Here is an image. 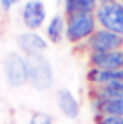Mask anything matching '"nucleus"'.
<instances>
[{
	"label": "nucleus",
	"mask_w": 123,
	"mask_h": 124,
	"mask_svg": "<svg viewBox=\"0 0 123 124\" xmlns=\"http://www.w3.org/2000/svg\"><path fill=\"white\" fill-rule=\"evenodd\" d=\"M27 58V76L29 83L38 92H45L53 88L54 85V72L53 65L44 54H35V56H25Z\"/></svg>",
	"instance_id": "1"
},
{
	"label": "nucleus",
	"mask_w": 123,
	"mask_h": 124,
	"mask_svg": "<svg viewBox=\"0 0 123 124\" xmlns=\"http://www.w3.org/2000/svg\"><path fill=\"white\" fill-rule=\"evenodd\" d=\"M67 29H65V40L69 43H85L89 38L98 31V20L94 13H82V15L65 16Z\"/></svg>",
	"instance_id": "2"
},
{
	"label": "nucleus",
	"mask_w": 123,
	"mask_h": 124,
	"mask_svg": "<svg viewBox=\"0 0 123 124\" xmlns=\"http://www.w3.org/2000/svg\"><path fill=\"white\" fill-rule=\"evenodd\" d=\"M94 16L98 20L100 29L123 36V4L121 2L116 0L111 4H101V6H98Z\"/></svg>",
	"instance_id": "3"
},
{
	"label": "nucleus",
	"mask_w": 123,
	"mask_h": 124,
	"mask_svg": "<svg viewBox=\"0 0 123 124\" xmlns=\"http://www.w3.org/2000/svg\"><path fill=\"white\" fill-rule=\"evenodd\" d=\"M4 74L7 85L13 88H20L29 83L27 76V58L20 52H9L4 58Z\"/></svg>",
	"instance_id": "4"
},
{
	"label": "nucleus",
	"mask_w": 123,
	"mask_h": 124,
	"mask_svg": "<svg viewBox=\"0 0 123 124\" xmlns=\"http://www.w3.org/2000/svg\"><path fill=\"white\" fill-rule=\"evenodd\" d=\"M87 47L89 54H101V52H112V50L123 49V36L114 34L105 29H98L91 38L83 43Z\"/></svg>",
	"instance_id": "5"
},
{
	"label": "nucleus",
	"mask_w": 123,
	"mask_h": 124,
	"mask_svg": "<svg viewBox=\"0 0 123 124\" xmlns=\"http://www.w3.org/2000/svg\"><path fill=\"white\" fill-rule=\"evenodd\" d=\"M22 23L27 27V31H38L42 25L45 23L47 18V11H45V4L42 0H27L22 7Z\"/></svg>",
	"instance_id": "6"
},
{
	"label": "nucleus",
	"mask_w": 123,
	"mask_h": 124,
	"mask_svg": "<svg viewBox=\"0 0 123 124\" xmlns=\"http://www.w3.org/2000/svg\"><path fill=\"white\" fill-rule=\"evenodd\" d=\"M89 67L100 70H121L123 68V49L112 52L89 54Z\"/></svg>",
	"instance_id": "7"
},
{
	"label": "nucleus",
	"mask_w": 123,
	"mask_h": 124,
	"mask_svg": "<svg viewBox=\"0 0 123 124\" xmlns=\"http://www.w3.org/2000/svg\"><path fill=\"white\" fill-rule=\"evenodd\" d=\"M16 43H18L20 50L25 56H35V54H44V50H47L49 41L35 31H27V32L18 34Z\"/></svg>",
	"instance_id": "8"
},
{
	"label": "nucleus",
	"mask_w": 123,
	"mask_h": 124,
	"mask_svg": "<svg viewBox=\"0 0 123 124\" xmlns=\"http://www.w3.org/2000/svg\"><path fill=\"white\" fill-rule=\"evenodd\" d=\"M56 106H58V110L62 112L63 117L71 119V121L78 119L80 112H82L78 99H76L74 93L71 90H67V88H60V90L56 92Z\"/></svg>",
	"instance_id": "9"
},
{
	"label": "nucleus",
	"mask_w": 123,
	"mask_h": 124,
	"mask_svg": "<svg viewBox=\"0 0 123 124\" xmlns=\"http://www.w3.org/2000/svg\"><path fill=\"white\" fill-rule=\"evenodd\" d=\"M87 81L91 86H101V85H111L123 81V68L121 70H100V68H89Z\"/></svg>",
	"instance_id": "10"
},
{
	"label": "nucleus",
	"mask_w": 123,
	"mask_h": 124,
	"mask_svg": "<svg viewBox=\"0 0 123 124\" xmlns=\"http://www.w3.org/2000/svg\"><path fill=\"white\" fill-rule=\"evenodd\" d=\"M92 110L98 115H109V117H123V97L120 99H92Z\"/></svg>",
	"instance_id": "11"
},
{
	"label": "nucleus",
	"mask_w": 123,
	"mask_h": 124,
	"mask_svg": "<svg viewBox=\"0 0 123 124\" xmlns=\"http://www.w3.org/2000/svg\"><path fill=\"white\" fill-rule=\"evenodd\" d=\"M65 29H67V18L63 15H54L47 22L45 27V36L51 43H60L65 38Z\"/></svg>",
	"instance_id": "12"
},
{
	"label": "nucleus",
	"mask_w": 123,
	"mask_h": 124,
	"mask_svg": "<svg viewBox=\"0 0 123 124\" xmlns=\"http://www.w3.org/2000/svg\"><path fill=\"white\" fill-rule=\"evenodd\" d=\"M91 97L96 101L120 99V97H123V81L111 83V85H101V86H91Z\"/></svg>",
	"instance_id": "13"
},
{
	"label": "nucleus",
	"mask_w": 123,
	"mask_h": 124,
	"mask_svg": "<svg viewBox=\"0 0 123 124\" xmlns=\"http://www.w3.org/2000/svg\"><path fill=\"white\" fill-rule=\"evenodd\" d=\"M98 0H63V13L65 16L82 15V13H96Z\"/></svg>",
	"instance_id": "14"
},
{
	"label": "nucleus",
	"mask_w": 123,
	"mask_h": 124,
	"mask_svg": "<svg viewBox=\"0 0 123 124\" xmlns=\"http://www.w3.org/2000/svg\"><path fill=\"white\" fill-rule=\"evenodd\" d=\"M29 124H54L53 117L49 113H44V112H35L29 119Z\"/></svg>",
	"instance_id": "15"
},
{
	"label": "nucleus",
	"mask_w": 123,
	"mask_h": 124,
	"mask_svg": "<svg viewBox=\"0 0 123 124\" xmlns=\"http://www.w3.org/2000/svg\"><path fill=\"white\" fill-rule=\"evenodd\" d=\"M96 124H123V117H109V115H98Z\"/></svg>",
	"instance_id": "16"
},
{
	"label": "nucleus",
	"mask_w": 123,
	"mask_h": 124,
	"mask_svg": "<svg viewBox=\"0 0 123 124\" xmlns=\"http://www.w3.org/2000/svg\"><path fill=\"white\" fill-rule=\"evenodd\" d=\"M20 0H0V6H2V9L4 11H9L13 6H16Z\"/></svg>",
	"instance_id": "17"
},
{
	"label": "nucleus",
	"mask_w": 123,
	"mask_h": 124,
	"mask_svg": "<svg viewBox=\"0 0 123 124\" xmlns=\"http://www.w3.org/2000/svg\"><path fill=\"white\" fill-rule=\"evenodd\" d=\"M111 2H116V0H98L100 6H101V4H111Z\"/></svg>",
	"instance_id": "18"
},
{
	"label": "nucleus",
	"mask_w": 123,
	"mask_h": 124,
	"mask_svg": "<svg viewBox=\"0 0 123 124\" xmlns=\"http://www.w3.org/2000/svg\"><path fill=\"white\" fill-rule=\"evenodd\" d=\"M118 2H121V4H123V0H118Z\"/></svg>",
	"instance_id": "19"
}]
</instances>
